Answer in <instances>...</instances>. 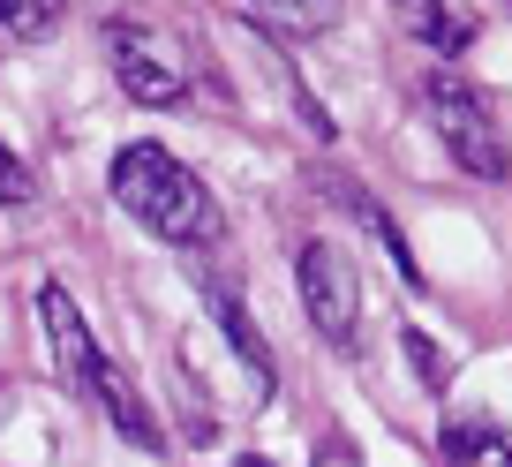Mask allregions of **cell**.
<instances>
[{
	"mask_svg": "<svg viewBox=\"0 0 512 467\" xmlns=\"http://www.w3.org/2000/svg\"><path fill=\"white\" fill-rule=\"evenodd\" d=\"M445 467H512V437L497 430V422H445Z\"/></svg>",
	"mask_w": 512,
	"mask_h": 467,
	"instance_id": "cell-9",
	"label": "cell"
},
{
	"mask_svg": "<svg viewBox=\"0 0 512 467\" xmlns=\"http://www.w3.org/2000/svg\"><path fill=\"white\" fill-rule=\"evenodd\" d=\"M294 272H302V309H309V324H317L324 339H339V347H347L354 324H362V279H354V257L317 234V242H302Z\"/></svg>",
	"mask_w": 512,
	"mask_h": 467,
	"instance_id": "cell-4",
	"label": "cell"
},
{
	"mask_svg": "<svg viewBox=\"0 0 512 467\" xmlns=\"http://www.w3.org/2000/svg\"><path fill=\"white\" fill-rule=\"evenodd\" d=\"M317 467H362V452H354L347 437H324V445H317Z\"/></svg>",
	"mask_w": 512,
	"mask_h": 467,
	"instance_id": "cell-14",
	"label": "cell"
},
{
	"mask_svg": "<svg viewBox=\"0 0 512 467\" xmlns=\"http://www.w3.org/2000/svg\"><path fill=\"white\" fill-rule=\"evenodd\" d=\"M422 113H430L437 144L452 151V166H467L475 181H505L512 174V144H505V129H497L490 98H482L467 76L430 68V76H422Z\"/></svg>",
	"mask_w": 512,
	"mask_h": 467,
	"instance_id": "cell-2",
	"label": "cell"
},
{
	"mask_svg": "<svg viewBox=\"0 0 512 467\" xmlns=\"http://www.w3.org/2000/svg\"><path fill=\"white\" fill-rule=\"evenodd\" d=\"M392 8H400L407 38H422V46H437V53H467L475 46V16H467L460 0H392Z\"/></svg>",
	"mask_w": 512,
	"mask_h": 467,
	"instance_id": "cell-8",
	"label": "cell"
},
{
	"mask_svg": "<svg viewBox=\"0 0 512 467\" xmlns=\"http://www.w3.org/2000/svg\"><path fill=\"white\" fill-rule=\"evenodd\" d=\"M256 16L272 23V31H324L339 16V0H249Z\"/></svg>",
	"mask_w": 512,
	"mask_h": 467,
	"instance_id": "cell-10",
	"label": "cell"
},
{
	"mask_svg": "<svg viewBox=\"0 0 512 467\" xmlns=\"http://www.w3.org/2000/svg\"><path fill=\"white\" fill-rule=\"evenodd\" d=\"M106 61H113V76H121V91L136 98V106H151V113L181 106V91H189L174 38L144 31V23H106Z\"/></svg>",
	"mask_w": 512,
	"mask_h": 467,
	"instance_id": "cell-3",
	"label": "cell"
},
{
	"mask_svg": "<svg viewBox=\"0 0 512 467\" xmlns=\"http://www.w3.org/2000/svg\"><path fill=\"white\" fill-rule=\"evenodd\" d=\"M407 355H415V370H422V385H445V362H437V347H430V332H407Z\"/></svg>",
	"mask_w": 512,
	"mask_h": 467,
	"instance_id": "cell-13",
	"label": "cell"
},
{
	"mask_svg": "<svg viewBox=\"0 0 512 467\" xmlns=\"http://www.w3.org/2000/svg\"><path fill=\"white\" fill-rule=\"evenodd\" d=\"M0 204H38V174L0 144Z\"/></svg>",
	"mask_w": 512,
	"mask_h": 467,
	"instance_id": "cell-12",
	"label": "cell"
},
{
	"mask_svg": "<svg viewBox=\"0 0 512 467\" xmlns=\"http://www.w3.org/2000/svg\"><path fill=\"white\" fill-rule=\"evenodd\" d=\"M83 400H91L98 415H106L113 430L128 437V445H144V452H159V445H166L159 415H151V407H144V392L128 385V370H121V362H106V355H98V370L83 377Z\"/></svg>",
	"mask_w": 512,
	"mask_h": 467,
	"instance_id": "cell-6",
	"label": "cell"
},
{
	"mask_svg": "<svg viewBox=\"0 0 512 467\" xmlns=\"http://www.w3.org/2000/svg\"><path fill=\"white\" fill-rule=\"evenodd\" d=\"M234 467H272V460H256V452H249V460H234Z\"/></svg>",
	"mask_w": 512,
	"mask_h": 467,
	"instance_id": "cell-15",
	"label": "cell"
},
{
	"mask_svg": "<svg viewBox=\"0 0 512 467\" xmlns=\"http://www.w3.org/2000/svg\"><path fill=\"white\" fill-rule=\"evenodd\" d=\"M204 302H211V317H219L226 347H234V355L249 362V377H256V385H272V347H264V332H256V317H249V309H241V294L226 287L219 272H204Z\"/></svg>",
	"mask_w": 512,
	"mask_h": 467,
	"instance_id": "cell-7",
	"label": "cell"
},
{
	"mask_svg": "<svg viewBox=\"0 0 512 467\" xmlns=\"http://www.w3.org/2000/svg\"><path fill=\"white\" fill-rule=\"evenodd\" d=\"M113 204L144 226V234H159V242H174V249H196V242L219 234V196L166 144H128L121 159H113Z\"/></svg>",
	"mask_w": 512,
	"mask_h": 467,
	"instance_id": "cell-1",
	"label": "cell"
},
{
	"mask_svg": "<svg viewBox=\"0 0 512 467\" xmlns=\"http://www.w3.org/2000/svg\"><path fill=\"white\" fill-rule=\"evenodd\" d=\"M31 302H38V324H46V339H53V362H61V377L83 392V377L98 370V339H91V324H83L76 294H68L61 279H46Z\"/></svg>",
	"mask_w": 512,
	"mask_h": 467,
	"instance_id": "cell-5",
	"label": "cell"
},
{
	"mask_svg": "<svg viewBox=\"0 0 512 467\" xmlns=\"http://www.w3.org/2000/svg\"><path fill=\"white\" fill-rule=\"evenodd\" d=\"M68 16V0H0V31L8 38H46Z\"/></svg>",
	"mask_w": 512,
	"mask_h": 467,
	"instance_id": "cell-11",
	"label": "cell"
}]
</instances>
